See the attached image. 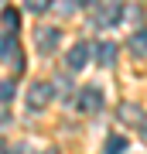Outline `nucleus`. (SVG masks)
I'll use <instances>...</instances> for the list:
<instances>
[{
  "instance_id": "obj_13",
  "label": "nucleus",
  "mask_w": 147,
  "mask_h": 154,
  "mask_svg": "<svg viewBox=\"0 0 147 154\" xmlns=\"http://www.w3.org/2000/svg\"><path fill=\"white\" fill-rule=\"evenodd\" d=\"M14 82H11V79H7V82H0V103H11V99H14Z\"/></svg>"
},
{
  "instance_id": "obj_17",
  "label": "nucleus",
  "mask_w": 147,
  "mask_h": 154,
  "mask_svg": "<svg viewBox=\"0 0 147 154\" xmlns=\"http://www.w3.org/2000/svg\"><path fill=\"white\" fill-rule=\"evenodd\" d=\"M79 4H96V0H79Z\"/></svg>"
},
{
  "instance_id": "obj_11",
  "label": "nucleus",
  "mask_w": 147,
  "mask_h": 154,
  "mask_svg": "<svg viewBox=\"0 0 147 154\" xmlns=\"http://www.w3.org/2000/svg\"><path fill=\"white\" fill-rule=\"evenodd\" d=\"M120 120H133V123H140L144 113H140V106H137V103H123V106H120Z\"/></svg>"
},
{
  "instance_id": "obj_5",
  "label": "nucleus",
  "mask_w": 147,
  "mask_h": 154,
  "mask_svg": "<svg viewBox=\"0 0 147 154\" xmlns=\"http://www.w3.org/2000/svg\"><path fill=\"white\" fill-rule=\"evenodd\" d=\"M58 28H41L38 31V48H41V55H51L55 48H58Z\"/></svg>"
},
{
  "instance_id": "obj_8",
  "label": "nucleus",
  "mask_w": 147,
  "mask_h": 154,
  "mask_svg": "<svg viewBox=\"0 0 147 154\" xmlns=\"http://www.w3.org/2000/svg\"><path fill=\"white\" fill-rule=\"evenodd\" d=\"M127 45H130V51H133L137 58H144V55H147V31H144V28L133 31V38L127 41Z\"/></svg>"
},
{
  "instance_id": "obj_7",
  "label": "nucleus",
  "mask_w": 147,
  "mask_h": 154,
  "mask_svg": "<svg viewBox=\"0 0 147 154\" xmlns=\"http://www.w3.org/2000/svg\"><path fill=\"white\" fill-rule=\"evenodd\" d=\"M0 24H4V34H14L17 28H21V14H17L14 7H7V11L0 14Z\"/></svg>"
},
{
  "instance_id": "obj_4",
  "label": "nucleus",
  "mask_w": 147,
  "mask_h": 154,
  "mask_svg": "<svg viewBox=\"0 0 147 154\" xmlns=\"http://www.w3.org/2000/svg\"><path fill=\"white\" fill-rule=\"evenodd\" d=\"M86 62H89V45H86V41H75L72 51L65 55V65H69L72 72H79V69H86Z\"/></svg>"
},
{
  "instance_id": "obj_20",
  "label": "nucleus",
  "mask_w": 147,
  "mask_h": 154,
  "mask_svg": "<svg viewBox=\"0 0 147 154\" xmlns=\"http://www.w3.org/2000/svg\"><path fill=\"white\" fill-rule=\"evenodd\" d=\"M44 154H58V151H44Z\"/></svg>"
},
{
  "instance_id": "obj_12",
  "label": "nucleus",
  "mask_w": 147,
  "mask_h": 154,
  "mask_svg": "<svg viewBox=\"0 0 147 154\" xmlns=\"http://www.w3.org/2000/svg\"><path fill=\"white\" fill-rule=\"evenodd\" d=\"M24 7H27L31 14H44V11L51 7V0H24Z\"/></svg>"
},
{
  "instance_id": "obj_10",
  "label": "nucleus",
  "mask_w": 147,
  "mask_h": 154,
  "mask_svg": "<svg viewBox=\"0 0 147 154\" xmlns=\"http://www.w3.org/2000/svg\"><path fill=\"white\" fill-rule=\"evenodd\" d=\"M123 151H127V137H120V134L106 137V147H103V154H123Z\"/></svg>"
},
{
  "instance_id": "obj_3",
  "label": "nucleus",
  "mask_w": 147,
  "mask_h": 154,
  "mask_svg": "<svg viewBox=\"0 0 147 154\" xmlns=\"http://www.w3.org/2000/svg\"><path fill=\"white\" fill-rule=\"evenodd\" d=\"M51 93H55V86H51V82H34L31 89H27V103H31V110H41V106H48V103H51Z\"/></svg>"
},
{
  "instance_id": "obj_16",
  "label": "nucleus",
  "mask_w": 147,
  "mask_h": 154,
  "mask_svg": "<svg viewBox=\"0 0 147 154\" xmlns=\"http://www.w3.org/2000/svg\"><path fill=\"white\" fill-rule=\"evenodd\" d=\"M140 137H144V144H147V120H140Z\"/></svg>"
},
{
  "instance_id": "obj_14",
  "label": "nucleus",
  "mask_w": 147,
  "mask_h": 154,
  "mask_svg": "<svg viewBox=\"0 0 147 154\" xmlns=\"http://www.w3.org/2000/svg\"><path fill=\"white\" fill-rule=\"evenodd\" d=\"M58 11H62V14H72V11H79V0H58Z\"/></svg>"
},
{
  "instance_id": "obj_19",
  "label": "nucleus",
  "mask_w": 147,
  "mask_h": 154,
  "mask_svg": "<svg viewBox=\"0 0 147 154\" xmlns=\"http://www.w3.org/2000/svg\"><path fill=\"white\" fill-rule=\"evenodd\" d=\"M109 4H116V7H120V0H109Z\"/></svg>"
},
{
  "instance_id": "obj_9",
  "label": "nucleus",
  "mask_w": 147,
  "mask_h": 154,
  "mask_svg": "<svg viewBox=\"0 0 147 154\" xmlns=\"http://www.w3.org/2000/svg\"><path fill=\"white\" fill-rule=\"evenodd\" d=\"M116 21H120V7H116V4H106L103 11L96 14V24H103V28H106V24H116Z\"/></svg>"
},
{
  "instance_id": "obj_6",
  "label": "nucleus",
  "mask_w": 147,
  "mask_h": 154,
  "mask_svg": "<svg viewBox=\"0 0 147 154\" xmlns=\"http://www.w3.org/2000/svg\"><path fill=\"white\" fill-rule=\"evenodd\" d=\"M96 62H99L103 69H113V65H116V45H113V41H99V45H96Z\"/></svg>"
},
{
  "instance_id": "obj_2",
  "label": "nucleus",
  "mask_w": 147,
  "mask_h": 154,
  "mask_svg": "<svg viewBox=\"0 0 147 154\" xmlns=\"http://www.w3.org/2000/svg\"><path fill=\"white\" fill-rule=\"evenodd\" d=\"M0 58H11V65L17 72L24 69V55H21V48H17L14 34H0Z\"/></svg>"
},
{
  "instance_id": "obj_15",
  "label": "nucleus",
  "mask_w": 147,
  "mask_h": 154,
  "mask_svg": "<svg viewBox=\"0 0 147 154\" xmlns=\"http://www.w3.org/2000/svg\"><path fill=\"white\" fill-rule=\"evenodd\" d=\"M17 154H34V147H31V144H21V147H17Z\"/></svg>"
},
{
  "instance_id": "obj_1",
  "label": "nucleus",
  "mask_w": 147,
  "mask_h": 154,
  "mask_svg": "<svg viewBox=\"0 0 147 154\" xmlns=\"http://www.w3.org/2000/svg\"><path fill=\"white\" fill-rule=\"evenodd\" d=\"M75 106H79L82 113H96L99 106H103V89H99V86H86V89L79 93Z\"/></svg>"
},
{
  "instance_id": "obj_18",
  "label": "nucleus",
  "mask_w": 147,
  "mask_h": 154,
  "mask_svg": "<svg viewBox=\"0 0 147 154\" xmlns=\"http://www.w3.org/2000/svg\"><path fill=\"white\" fill-rule=\"evenodd\" d=\"M0 154H7V147H4V144H0Z\"/></svg>"
}]
</instances>
